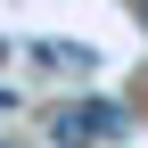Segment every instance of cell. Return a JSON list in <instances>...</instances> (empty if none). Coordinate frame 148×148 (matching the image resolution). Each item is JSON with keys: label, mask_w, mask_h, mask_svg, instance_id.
I'll use <instances>...</instances> for the list:
<instances>
[{"label": "cell", "mask_w": 148, "mask_h": 148, "mask_svg": "<svg viewBox=\"0 0 148 148\" xmlns=\"http://www.w3.org/2000/svg\"><path fill=\"white\" fill-rule=\"evenodd\" d=\"M33 58H41V66H74V74H90V66H99V49H82V41H41Z\"/></svg>", "instance_id": "cell-2"}, {"label": "cell", "mask_w": 148, "mask_h": 148, "mask_svg": "<svg viewBox=\"0 0 148 148\" xmlns=\"http://www.w3.org/2000/svg\"><path fill=\"white\" fill-rule=\"evenodd\" d=\"M49 140H58V148H99V140H123V107H115V99H74V107H49Z\"/></svg>", "instance_id": "cell-1"}]
</instances>
